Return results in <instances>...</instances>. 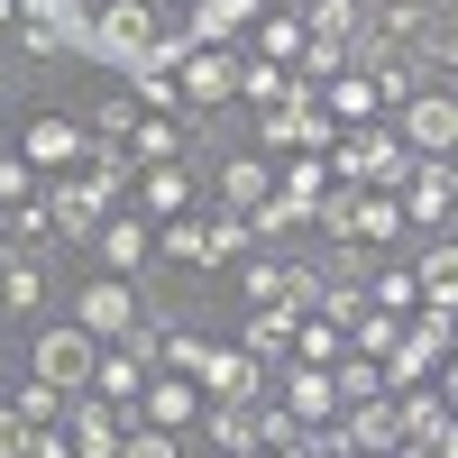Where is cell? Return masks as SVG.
<instances>
[{
    "instance_id": "1",
    "label": "cell",
    "mask_w": 458,
    "mask_h": 458,
    "mask_svg": "<svg viewBox=\"0 0 458 458\" xmlns=\"http://www.w3.org/2000/svg\"><path fill=\"white\" fill-rule=\"evenodd\" d=\"M403 174H412L403 129H376V120L339 129V147H330V183H358V193H403Z\"/></svg>"
},
{
    "instance_id": "2",
    "label": "cell",
    "mask_w": 458,
    "mask_h": 458,
    "mask_svg": "<svg viewBox=\"0 0 458 458\" xmlns=\"http://www.w3.org/2000/svg\"><path fill=\"white\" fill-rule=\"evenodd\" d=\"M92 367H101V339H92L83 321L37 330V349H28V376H47V386H64V394H83V386H92Z\"/></svg>"
},
{
    "instance_id": "3",
    "label": "cell",
    "mask_w": 458,
    "mask_h": 458,
    "mask_svg": "<svg viewBox=\"0 0 458 458\" xmlns=\"http://www.w3.org/2000/svg\"><path fill=\"white\" fill-rule=\"evenodd\" d=\"M147 47H157V10L147 0H101V19H92V55H110V64H147Z\"/></svg>"
},
{
    "instance_id": "4",
    "label": "cell",
    "mask_w": 458,
    "mask_h": 458,
    "mask_svg": "<svg viewBox=\"0 0 458 458\" xmlns=\"http://www.w3.org/2000/svg\"><path fill=\"white\" fill-rule=\"evenodd\" d=\"M129 412H138V422H157V431H183V440H193V431H202V412H211V394L193 386V376H174V367H165V376H147V394H138Z\"/></svg>"
},
{
    "instance_id": "5",
    "label": "cell",
    "mask_w": 458,
    "mask_h": 458,
    "mask_svg": "<svg viewBox=\"0 0 458 458\" xmlns=\"http://www.w3.org/2000/svg\"><path fill=\"white\" fill-rule=\"evenodd\" d=\"M120 431H129V412L110 403V394H64V440H73V458H120Z\"/></svg>"
},
{
    "instance_id": "6",
    "label": "cell",
    "mask_w": 458,
    "mask_h": 458,
    "mask_svg": "<svg viewBox=\"0 0 458 458\" xmlns=\"http://www.w3.org/2000/svg\"><path fill=\"white\" fill-rule=\"evenodd\" d=\"M394 110H403L394 129H403L412 157H449V147H458V92H431V83H422V92L394 101Z\"/></svg>"
},
{
    "instance_id": "7",
    "label": "cell",
    "mask_w": 458,
    "mask_h": 458,
    "mask_svg": "<svg viewBox=\"0 0 458 458\" xmlns=\"http://www.w3.org/2000/svg\"><path fill=\"white\" fill-rule=\"evenodd\" d=\"M73 321H83L101 349H110V339H129V330H138V293H129V276H92L83 293H73Z\"/></svg>"
},
{
    "instance_id": "8",
    "label": "cell",
    "mask_w": 458,
    "mask_h": 458,
    "mask_svg": "<svg viewBox=\"0 0 458 458\" xmlns=\"http://www.w3.org/2000/svg\"><path fill=\"white\" fill-rule=\"evenodd\" d=\"M174 83H183V110H220L229 92H239V55L229 47H193L174 64Z\"/></svg>"
},
{
    "instance_id": "9",
    "label": "cell",
    "mask_w": 458,
    "mask_h": 458,
    "mask_svg": "<svg viewBox=\"0 0 458 458\" xmlns=\"http://www.w3.org/2000/svg\"><path fill=\"white\" fill-rule=\"evenodd\" d=\"M73 183H83V193L110 211V202H129V183H138V157H129V147H110V138H92V147H83V165H73Z\"/></svg>"
},
{
    "instance_id": "10",
    "label": "cell",
    "mask_w": 458,
    "mask_h": 458,
    "mask_svg": "<svg viewBox=\"0 0 458 458\" xmlns=\"http://www.w3.org/2000/svg\"><path fill=\"white\" fill-rule=\"evenodd\" d=\"M83 147H92V129H73L64 110H37L28 138H19V157L28 165H83Z\"/></svg>"
},
{
    "instance_id": "11",
    "label": "cell",
    "mask_w": 458,
    "mask_h": 458,
    "mask_svg": "<svg viewBox=\"0 0 458 458\" xmlns=\"http://www.w3.org/2000/svg\"><path fill=\"white\" fill-rule=\"evenodd\" d=\"M37 202H47V229H55L64 248H92V239H101V220H110V211L83 193V183H55V193H37Z\"/></svg>"
},
{
    "instance_id": "12",
    "label": "cell",
    "mask_w": 458,
    "mask_h": 458,
    "mask_svg": "<svg viewBox=\"0 0 458 458\" xmlns=\"http://www.w3.org/2000/svg\"><path fill=\"white\" fill-rule=\"evenodd\" d=\"M193 386H202L211 403H257V386H266V367H257L248 349H211V358H202V376H193Z\"/></svg>"
},
{
    "instance_id": "13",
    "label": "cell",
    "mask_w": 458,
    "mask_h": 458,
    "mask_svg": "<svg viewBox=\"0 0 458 458\" xmlns=\"http://www.w3.org/2000/svg\"><path fill=\"white\" fill-rule=\"evenodd\" d=\"M403 220L440 239V220H449V174H440V157H412V174H403Z\"/></svg>"
},
{
    "instance_id": "14",
    "label": "cell",
    "mask_w": 458,
    "mask_h": 458,
    "mask_svg": "<svg viewBox=\"0 0 458 458\" xmlns=\"http://www.w3.org/2000/svg\"><path fill=\"white\" fill-rule=\"evenodd\" d=\"M193 440H211L220 458H266V440H257V403H211Z\"/></svg>"
},
{
    "instance_id": "15",
    "label": "cell",
    "mask_w": 458,
    "mask_h": 458,
    "mask_svg": "<svg viewBox=\"0 0 458 458\" xmlns=\"http://www.w3.org/2000/svg\"><path fill=\"white\" fill-rule=\"evenodd\" d=\"M293 376V386H284V412H293V422H339V386H330V367H284Z\"/></svg>"
},
{
    "instance_id": "16",
    "label": "cell",
    "mask_w": 458,
    "mask_h": 458,
    "mask_svg": "<svg viewBox=\"0 0 458 458\" xmlns=\"http://www.w3.org/2000/svg\"><path fill=\"white\" fill-rule=\"evenodd\" d=\"M412 284H422V302H449L458 312V229H440V239L412 257Z\"/></svg>"
},
{
    "instance_id": "17",
    "label": "cell",
    "mask_w": 458,
    "mask_h": 458,
    "mask_svg": "<svg viewBox=\"0 0 458 458\" xmlns=\"http://www.w3.org/2000/svg\"><path fill=\"white\" fill-rule=\"evenodd\" d=\"M101 257H110V276H129V266H147V248H157V220L147 211H129V220H101V239H92Z\"/></svg>"
},
{
    "instance_id": "18",
    "label": "cell",
    "mask_w": 458,
    "mask_h": 458,
    "mask_svg": "<svg viewBox=\"0 0 458 458\" xmlns=\"http://www.w3.org/2000/svg\"><path fill=\"white\" fill-rule=\"evenodd\" d=\"M138 202H147V220L193 211V174H183V157H174V165H138Z\"/></svg>"
},
{
    "instance_id": "19",
    "label": "cell",
    "mask_w": 458,
    "mask_h": 458,
    "mask_svg": "<svg viewBox=\"0 0 458 458\" xmlns=\"http://www.w3.org/2000/svg\"><path fill=\"white\" fill-rule=\"evenodd\" d=\"M47 302V266H37V248H10L0 257V312H37Z\"/></svg>"
},
{
    "instance_id": "20",
    "label": "cell",
    "mask_w": 458,
    "mask_h": 458,
    "mask_svg": "<svg viewBox=\"0 0 458 458\" xmlns=\"http://www.w3.org/2000/svg\"><path fill=\"white\" fill-rule=\"evenodd\" d=\"M321 110H330L339 129H358V120H376L386 101H376V83H367V73L349 64V73H330V83H321Z\"/></svg>"
},
{
    "instance_id": "21",
    "label": "cell",
    "mask_w": 458,
    "mask_h": 458,
    "mask_svg": "<svg viewBox=\"0 0 458 458\" xmlns=\"http://www.w3.org/2000/svg\"><path fill=\"white\" fill-rule=\"evenodd\" d=\"M248 229H257V248H293L302 229H312V211H302L293 193H266V202L248 211Z\"/></svg>"
},
{
    "instance_id": "22",
    "label": "cell",
    "mask_w": 458,
    "mask_h": 458,
    "mask_svg": "<svg viewBox=\"0 0 458 458\" xmlns=\"http://www.w3.org/2000/svg\"><path fill=\"white\" fill-rule=\"evenodd\" d=\"M248 19H266V0H193V19H183V28H193V47H220V37L248 28Z\"/></svg>"
},
{
    "instance_id": "23",
    "label": "cell",
    "mask_w": 458,
    "mask_h": 458,
    "mask_svg": "<svg viewBox=\"0 0 458 458\" xmlns=\"http://www.w3.org/2000/svg\"><path fill=\"white\" fill-rule=\"evenodd\" d=\"M266 193H276V174H266V157H229V165H220V211H257Z\"/></svg>"
},
{
    "instance_id": "24",
    "label": "cell",
    "mask_w": 458,
    "mask_h": 458,
    "mask_svg": "<svg viewBox=\"0 0 458 458\" xmlns=\"http://www.w3.org/2000/svg\"><path fill=\"white\" fill-rule=\"evenodd\" d=\"M248 358H257V367H284V358H293V312L257 302V312H248Z\"/></svg>"
},
{
    "instance_id": "25",
    "label": "cell",
    "mask_w": 458,
    "mask_h": 458,
    "mask_svg": "<svg viewBox=\"0 0 458 458\" xmlns=\"http://www.w3.org/2000/svg\"><path fill=\"white\" fill-rule=\"evenodd\" d=\"M248 248H257L248 211H211V220H202V266H239Z\"/></svg>"
},
{
    "instance_id": "26",
    "label": "cell",
    "mask_w": 458,
    "mask_h": 458,
    "mask_svg": "<svg viewBox=\"0 0 458 458\" xmlns=\"http://www.w3.org/2000/svg\"><path fill=\"white\" fill-rule=\"evenodd\" d=\"M403 193H358V248H394L403 239Z\"/></svg>"
},
{
    "instance_id": "27",
    "label": "cell",
    "mask_w": 458,
    "mask_h": 458,
    "mask_svg": "<svg viewBox=\"0 0 458 458\" xmlns=\"http://www.w3.org/2000/svg\"><path fill=\"white\" fill-rule=\"evenodd\" d=\"M339 349H349V330H339L330 312H302L293 321V367H330Z\"/></svg>"
},
{
    "instance_id": "28",
    "label": "cell",
    "mask_w": 458,
    "mask_h": 458,
    "mask_svg": "<svg viewBox=\"0 0 458 458\" xmlns=\"http://www.w3.org/2000/svg\"><path fill=\"white\" fill-rule=\"evenodd\" d=\"M183 147H193V138H183L174 120H147V110H138V129H129V157H138V165H174Z\"/></svg>"
},
{
    "instance_id": "29",
    "label": "cell",
    "mask_w": 458,
    "mask_h": 458,
    "mask_svg": "<svg viewBox=\"0 0 458 458\" xmlns=\"http://www.w3.org/2000/svg\"><path fill=\"white\" fill-rule=\"evenodd\" d=\"M394 422H403V440H440V422H449V403H440L431 386H403V394H394Z\"/></svg>"
},
{
    "instance_id": "30",
    "label": "cell",
    "mask_w": 458,
    "mask_h": 458,
    "mask_svg": "<svg viewBox=\"0 0 458 458\" xmlns=\"http://www.w3.org/2000/svg\"><path fill=\"white\" fill-rule=\"evenodd\" d=\"M239 302H248V312H257V302H284V248H266V257L239 266Z\"/></svg>"
},
{
    "instance_id": "31",
    "label": "cell",
    "mask_w": 458,
    "mask_h": 458,
    "mask_svg": "<svg viewBox=\"0 0 458 458\" xmlns=\"http://www.w3.org/2000/svg\"><path fill=\"white\" fill-rule=\"evenodd\" d=\"M349 339H358V358L386 367V358H394V339H403V312H376V302H367V312L349 321Z\"/></svg>"
},
{
    "instance_id": "32",
    "label": "cell",
    "mask_w": 458,
    "mask_h": 458,
    "mask_svg": "<svg viewBox=\"0 0 458 458\" xmlns=\"http://www.w3.org/2000/svg\"><path fill=\"white\" fill-rule=\"evenodd\" d=\"M367 302H376V312H422V284H412V266H376V276H367Z\"/></svg>"
},
{
    "instance_id": "33",
    "label": "cell",
    "mask_w": 458,
    "mask_h": 458,
    "mask_svg": "<svg viewBox=\"0 0 458 458\" xmlns=\"http://www.w3.org/2000/svg\"><path fill=\"white\" fill-rule=\"evenodd\" d=\"M358 0H312V10H302V37H339V47H358Z\"/></svg>"
},
{
    "instance_id": "34",
    "label": "cell",
    "mask_w": 458,
    "mask_h": 458,
    "mask_svg": "<svg viewBox=\"0 0 458 458\" xmlns=\"http://www.w3.org/2000/svg\"><path fill=\"white\" fill-rule=\"evenodd\" d=\"M19 47H28V55H37V64H55V55H64V47H83V37H73V28H64V19H37V10H19Z\"/></svg>"
},
{
    "instance_id": "35",
    "label": "cell",
    "mask_w": 458,
    "mask_h": 458,
    "mask_svg": "<svg viewBox=\"0 0 458 458\" xmlns=\"http://www.w3.org/2000/svg\"><path fill=\"white\" fill-rule=\"evenodd\" d=\"M19 422H28V431H64V386L28 376V386H19Z\"/></svg>"
},
{
    "instance_id": "36",
    "label": "cell",
    "mask_w": 458,
    "mask_h": 458,
    "mask_svg": "<svg viewBox=\"0 0 458 458\" xmlns=\"http://www.w3.org/2000/svg\"><path fill=\"white\" fill-rule=\"evenodd\" d=\"M257 55L293 64V55H302V10H266V19H257Z\"/></svg>"
},
{
    "instance_id": "37",
    "label": "cell",
    "mask_w": 458,
    "mask_h": 458,
    "mask_svg": "<svg viewBox=\"0 0 458 458\" xmlns=\"http://www.w3.org/2000/svg\"><path fill=\"white\" fill-rule=\"evenodd\" d=\"M293 73H302V83H330V73H349V47H339V37H302V55H293Z\"/></svg>"
},
{
    "instance_id": "38",
    "label": "cell",
    "mask_w": 458,
    "mask_h": 458,
    "mask_svg": "<svg viewBox=\"0 0 458 458\" xmlns=\"http://www.w3.org/2000/svg\"><path fill=\"white\" fill-rule=\"evenodd\" d=\"M276 193H293V202H302V211H312V202H321V193H330V157H293V165H284V174H276Z\"/></svg>"
},
{
    "instance_id": "39",
    "label": "cell",
    "mask_w": 458,
    "mask_h": 458,
    "mask_svg": "<svg viewBox=\"0 0 458 458\" xmlns=\"http://www.w3.org/2000/svg\"><path fill=\"white\" fill-rule=\"evenodd\" d=\"M157 257H174V266H202V220H193V211L157 220Z\"/></svg>"
},
{
    "instance_id": "40",
    "label": "cell",
    "mask_w": 458,
    "mask_h": 458,
    "mask_svg": "<svg viewBox=\"0 0 458 458\" xmlns=\"http://www.w3.org/2000/svg\"><path fill=\"white\" fill-rule=\"evenodd\" d=\"M120 458H183V431H157V422H138V412H129Z\"/></svg>"
},
{
    "instance_id": "41",
    "label": "cell",
    "mask_w": 458,
    "mask_h": 458,
    "mask_svg": "<svg viewBox=\"0 0 458 458\" xmlns=\"http://www.w3.org/2000/svg\"><path fill=\"white\" fill-rule=\"evenodd\" d=\"M330 386H339V412H349V403H367V394H386V367H376V358H349Z\"/></svg>"
},
{
    "instance_id": "42",
    "label": "cell",
    "mask_w": 458,
    "mask_h": 458,
    "mask_svg": "<svg viewBox=\"0 0 458 458\" xmlns=\"http://www.w3.org/2000/svg\"><path fill=\"white\" fill-rule=\"evenodd\" d=\"M129 129H138V101H129V92H110V101L92 110V138H110V147H129Z\"/></svg>"
},
{
    "instance_id": "43",
    "label": "cell",
    "mask_w": 458,
    "mask_h": 458,
    "mask_svg": "<svg viewBox=\"0 0 458 458\" xmlns=\"http://www.w3.org/2000/svg\"><path fill=\"white\" fill-rule=\"evenodd\" d=\"M431 73H458V0H440L431 19Z\"/></svg>"
},
{
    "instance_id": "44",
    "label": "cell",
    "mask_w": 458,
    "mask_h": 458,
    "mask_svg": "<svg viewBox=\"0 0 458 458\" xmlns=\"http://www.w3.org/2000/svg\"><path fill=\"white\" fill-rule=\"evenodd\" d=\"M19 202H37V165L28 157H0V211H19Z\"/></svg>"
},
{
    "instance_id": "45",
    "label": "cell",
    "mask_w": 458,
    "mask_h": 458,
    "mask_svg": "<svg viewBox=\"0 0 458 458\" xmlns=\"http://www.w3.org/2000/svg\"><path fill=\"white\" fill-rule=\"evenodd\" d=\"M28 440H37V431L19 422V403H0V458H28Z\"/></svg>"
},
{
    "instance_id": "46",
    "label": "cell",
    "mask_w": 458,
    "mask_h": 458,
    "mask_svg": "<svg viewBox=\"0 0 458 458\" xmlns=\"http://www.w3.org/2000/svg\"><path fill=\"white\" fill-rule=\"evenodd\" d=\"M28 458H73V440H64V431H37V440H28Z\"/></svg>"
},
{
    "instance_id": "47",
    "label": "cell",
    "mask_w": 458,
    "mask_h": 458,
    "mask_svg": "<svg viewBox=\"0 0 458 458\" xmlns=\"http://www.w3.org/2000/svg\"><path fill=\"white\" fill-rule=\"evenodd\" d=\"M440 403H458V349L440 358Z\"/></svg>"
},
{
    "instance_id": "48",
    "label": "cell",
    "mask_w": 458,
    "mask_h": 458,
    "mask_svg": "<svg viewBox=\"0 0 458 458\" xmlns=\"http://www.w3.org/2000/svg\"><path fill=\"white\" fill-rule=\"evenodd\" d=\"M394 458H449L440 440H394Z\"/></svg>"
},
{
    "instance_id": "49",
    "label": "cell",
    "mask_w": 458,
    "mask_h": 458,
    "mask_svg": "<svg viewBox=\"0 0 458 458\" xmlns=\"http://www.w3.org/2000/svg\"><path fill=\"white\" fill-rule=\"evenodd\" d=\"M440 174H449V211H458V147H449V157H440Z\"/></svg>"
},
{
    "instance_id": "50",
    "label": "cell",
    "mask_w": 458,
    "mask_h": 458,
    "mask_svg": "<svg viewBox=\"0 0 458 458\" xmlns=\"http://www.w3.org/2000/svg\"><path fill=\"white\" fill-rule=\"evenodd\" d=\"M440 449H449V458H458V412H449V422H440Z\"/></svg>"
},
{
    "instance_id": "51",
    "label": "cell",
    "mask_w": 458,
    "mask_h": 458,
    "mask_svg": "<svg viewBox=\"0 0 458 458\" xmlns=\"http://www.w3.org/2000/svg\"><path fill=\"white\" fill-rule=\"evenodd\" d=\"M10 28H19V0H0V37H10Z\"/></svg>"
},
{
    "instance_id": "52",
    "label": "cell",
    "mask_w": 458,
    "mask_h": 458,
    "mask_svg": "<svg viewBox=\"0 0 458 458\" xmlns=\"http://www.w3.org/2000/svg\"><path fill=\"white\" fill-rule=\"evenodd\" d=\"M349 458H394V449H349Z\"/></svg>"
},
{
    "instance_id": "53",
    "label": "cell",
    "mask_w": 458,
    "mask_h": 458,
    "mask_svg": "<svg viewBox=\"0 0 458 458\" xmlns=\"http://www.w3.org/2000/svg\"><path fill=\"white\" fill-rule=\"evenodd\" d=\"M422 10H440V0H422Z\"/></svg>"
},
{
    "instance_id": "54",
    "label": "cell",
    "mask_w": 458,
    "mask_h": 458,
    "mask_svg": "<svg viewBox=\"0 0 458 458\" xmlns=\"http://www.w3.org/2000/svg\"><path fill=\"white\" fill-rule=\"evenodd\" d=\"M358 10H376V0H358Z\"/></svg>"
},
{
    "instance_id": "55",
    "label": "cell",
    "mask_w": 458,
    "mask_h": 458,
    "mask_svg": "<svg viewBox=\"0 0 458 458\" xmlns=\"http://www.w3.org/2000/svg\"><path fill=\"white\" fill-rule=\"evenodd\" d=\"M0 257H10V248H0Z\"/></svg>"
},
{
    "instance_id": "56",
    "label": "cell",
    "mask_w": 458,
    "mask_h": 458,
    "mask_svg": "<svg viewBox=\"0 0 458 458\" xmlns=\"http://www.w3.org/2000/svg\"><path fill=\"white\" fill-rule=\"evenodd\" d=\"M211 458H220V449H211Z\"/></svg>"
}]
</instances>
